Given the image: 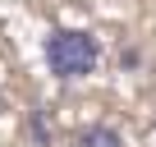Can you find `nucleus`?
I'll return each mask as SVG.
<instances>
[{
  "mask_svg": "<svg viewBox=\"0 0 156 147\" xmlns=\"http://www.w3.org/2000/svg\"><path fill=\"white\" fill-rule=\"evenodd\" d=\"M78 147H124V138L110 124H87L83 133H78Z\"/></svg>",
  "mask_w": 156,
  "mask_h": 147,
  "instance_id": "nucleus-2",
  "label": "nucleus"
},
{
  "mask_svg": "<svg viewBox=\"0 0 156 147\" xmlns=\"http://www.w3.org/2000/svg\"><path fill=\"white\" fill-rule=\"evenodd\" d=\"M101 60V41L87 28H55L46 37V64L55 78H87Z\"/></svg>",
  "mask_w": 156,
  "mask_h": 147,
  "instance_id": "nucleus-1",
  "label": "nucleus"
}]
</instances>
